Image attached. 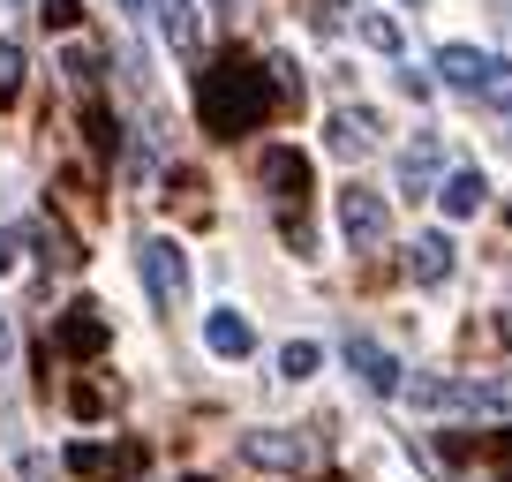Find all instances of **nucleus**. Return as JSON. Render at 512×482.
I'll return each instance as SVG.
<instances>
[{"label": "nucleus", "instance_id": "f257e3e1", "mask_svg": "<svg viewBox=\"0 0 512 482\" xmlns=\"http://www.w3.org/2000/svg\"><path fill=\"white\" fill-rule=\"evenodd\" d=\"M196 106H204V129L211 136H241L264 121V68L249 61H211L196 76Z\"/></svg>", "mask_w": 512, "mask_h": 482}, {"label": "nucleus", "instance_id": "f03ea898", "mask_svg": "<svg viewBox=\"0 0 512 482\" xmlns=\"http://www.w3.org/2000/svg\"><path fill=\"white\" fill-rule=\"evenodd\" d=\"M136 272H144V287H151V302H159V309L189 302V249H181L174 234H151L144 249H136Z\"/></svg>", "mask_w": 512, "mask_h": 482}, {"label": "nucleus", "instance_id": "7ed1b4c3", "mask_svg": "<svg viewBox=\"0 0 512 482\" xmlns=\"http://www.w3.org/2000/svg\"><path fill=\"white\" fill-rule=\"evenodd\" d=\"M241 460L249 467H279V475H302V467L317 460V445H309L302 430H249L241 437Z\"/></svg>", "mask_w": 512, "mask_h": 482}, {"label": "nucleus", "instance_id": "20e7f679", "mask_svg": "<svg viewBox=\"0 0 512 482\" xmlns=\"http://www.w3.org/2000/svg\"><path fill=\"white\" fill-rule=\"evenodd\" d=\"M505 407H512V362L452 377V415H505Z\"/></svg>", "mask_w": 512, "mask_h": 482}, {"label": "nucleus", "instance_id": "39448f33", "mask_svg": "<svg viewBox=\"0 0 512 482\" xmlns=\"http://www.w3.org/2000/svg\"><path fill=\"white\" fill-rule=\"evenodd\" d=\"M384 226H392V204H384L377 189H339V234H347L354 249H377Z\"/></svg>", "mask_w": 512, "mask_h": 482}, {"label": "nucleus", "instance_id": "423d86ee", "mask_svg": "<svg viewBox=\"0 0 512 482\" xmlns=\"http://www.w3.org/2000/svg\"><path fill=\"white\" fill-rule=\"evenodd\" d=\"M144 467V445H68V475L83 482H121Z\"/></svg>", "mask_w": 512, "mask_h": 482}, {"label": "nucleus", "instance_id": "0eeeda50", "mask_svg": "<svg viewBox=\"0 0 512 482\" xmlns=\"http://www.w3.org/2000/svg\"><path fill=\"white\" fill-rule=\"evenodd\" d=\"M437 166H445V136L437 129H415L400 151V189L407 196H437Z\"/></svg>", "mask_w": 512, "mask_h": 482}, {"label": "nucleus", "instance_id": "6e6552de", "mask_svg": "<svg viewBox=\"0 0 512 482\" xmlns=\"http://www.w3.org/2000/svg\"><path fill=\"white\" fill-rule=\"evenodd\" d=\"M452 264H460V249H452V234H445V226H430V234H415V241H407V279H415V287H445V279H452Z\"/></svg>", "mask_w": 512, "mask_h": 482}, {"label": "nucleus", "instance_id": "1a4fd4ad", "mask_svg": "<svg viewBox=\"0 0 512 482\" xmlns=\"http://www.w3.org/2000/svg\"><path fill=\"white\" fill-rule=\"evenodd\" d=\"M347 362H354V377H362L369 392H407L400 354H392V347H377L369 332H347Z\"/></svg>", "mask_w": 512, "mask_h": 482}, {"label": "nucleus", "instance_id": "9d476101", "mask_svg": "<svg viewBox=\"0 0 512 482\" xmlns=\"http://www.w3.org/2000/svg\"><path fill=\"white\" fill-rule=\"evenodd\" d=\"M106 317H98V302H76V309H61V324H53V347H61V354H76V362H83V354H106Z\"/></svg>", "mask_w": 512, "mask_h": 482}, {"label": "nucleus", "instance_id": "9b49d317", "mask_svg": "<svg viewBox=\"0 0 512 482\" xmlns=\"http://www.w3.org/2000/svg\"><path fill=\"white\" fill-rule=\"evenodd\" d=\"M324 151H332V159H369V151H377V121H369L362 106H347V113H332V121H324Z\"/></svg>", "mask_w": 512, "mask_h": 482}, {"label": "nucleus", "instance_id": "f8f14e48", "mask_svg": "<svg viewBox=\"0 0 512 482\" xmlns=\"http://www.w3.org/2000/svg\"><path fill=\"white\" fill-rule=\"evenodd\" d=\"M437 76H445L452 91H482V83L497 76V61L482 46H460V38H452V46H437Z\"/></svg>", "mask_w": 512, "mask_h": 482}, {"label": "nucleus", "instance_id": "ddd939ff", "mask_svg": "<svg viewBox=\"0 0 512 482\" xmlns=\"http://www.w3.org/2000/svg\"><path fill=\"white\" fill-rule=\"evenodd\" d=\"M264 181H272V196L294 211V204L309 196V159H302L294 144H272V151H264Z\"/></svg>", "mask_w": 512, "mask_h": 482}, {"label": "nucleus", "instance_id": "4468645a", "mask_svg": "<svg viewBox=\"0 0 512 482\" xmlns=\"http://www.w3.org/2000/svg\"><path fill=\"white\" fill-rule=\"evenodd\" d=\"M151 16H159V31H166L174 53H204V16H196V0H151Z\"/></svg>", "mask_w": 512, "mask_h": 482}, {"label": "nucleus", "instance_id": "2eb2a0df", "mask_svg": "<svg viewBox=\"0 0 512 482\" xmlns=\"http://www.w3.org/2000/svg\"><path fill=\"white\" fill-rule=\"evenodd\" d=\"M204 339H211V354H226V362H241V354L256 347V332H249V317H241V309H211V317H204Z\"/></svg>", "mask_w": 512, "mask_h": 482}, {"label": "nucleus", "instance_id": "dca6fc26", "mask_svg": "<svg viewBox=\"0 0 512 482\" xmlns=\"http://www.w3.org/2000/svg\"><path fill=\"white\" fill-rule=\"evenodd\" d=\"M437 196H445V219H475V211L490 204V181H482L475 166H460V174H452Z\"/></svg>", "mask_w": 512, "mask_h": 482}, {"label": "nucleus", "instance_id": "f3484780", "mask_svg": "<svg viewBox=\"0 0 512 482\" xmlns=\"http://www.w3.org/2000/svg\"><path fill=\"white\" fill-rule=\"evenodd\" d=\"M113 400H121V392L106 385V377H76V385H68V407H76L83 422H98V415H113Z\"/></svg>", "mask_w": 512, "mask_h": 482}, {"label": "nucleus", "instance_id": "a211bd4d", "mask_svg": "<svg viewBox=\"0 0 512 482\" xmlns=\"http://www.w3.org/2000/svg\"><path fill=\"white\" fill-rule=\"evenodd\" d=\"M317 362H324L317 339H294V347H279V377H294V385H302V377H317Z\"/></svg>", "mask_w": 512, "mask_h": 482}, {"label": "nucleus", "instance_id": "6ab92c4d", "mask_svg": "<svg viewBox=\"0 0 512 482\" xmlns=\"http://www.w3.org/2000/svg\"><path fill=\"white\" fill-rule=\"evenodd\" d=\"M16 91H23V46L0 38V106H16Z\"/></svg>", "mask_w": 512, "mask_h": 482}, {"label": "nucleus", "instance_id": "aec40b11", "mask_svg": "<svg viewBox=\"0 0 512 482\" xmlns=\"http://www.w3.org/2000/svg\"><path fill=\"white\" fill-rule=\"evenodd\" d=\"M362 38H369L377 53H400V46H407V38H400V23H392V16H362Z\"/></svg>", "mask_w": 512, "mask_h": 482}, {"label": "nucleus", "instance_id": "412c9836", "mask_svg": "<svg viewBox=\"0 0 512 482\" xmlns=\"http://www.w3.org/2000/svg\"><path fill=\"white\" fill-rule=\"evenodd\" d=\"M61 68L76 76V91H91V83H98V53H91V46H68V53H61Z\"/></svg>", "mask_w": 512, "mask_h": 482}, {"label": "nucleus", "instance_id": "4be33fe9", "mask_svg": "<svg viewBox=\"0 0 512 482\" xmlns=\"http://www.w3.org/2000/svg\"><path fill=\"white\" fill-rule=\"evenodd\" d=\"M272 83H279V98H302V76H294L287 53H272Z\"/></svg>", "mask_w": 512, "mask_h": 482}, {"label": "nucleus", "instance_id": "5701e85b", "mask_svg": "<svg viewBox=\"0 0 512 482\" xmlns=\"http://www.w3.org/2000/svg\"><path fill=\"white\" fill-rule=\"evenodd\" d=\"M482 98H490V106H505V113H512V68H505V61H497V76L482 83Z\"/></svg>", "mask_w": 512, "mask_h": 482}, {"label": "nucleus", "instance_id": "b1692460", "mask_svg": "<svg viewBox=\"0 0 512 482\" xmlns=\"http://www.w3.org/2000/svg\"><path fill=\"white\" fill-rule=\"evenodd\" d=\"M151 166H159V159H151V144L128 151V181H151Z\"/></svg>", "mask_w": 512, "mask_h": 482}, {"label": "nucleus", "instance_id": "393cba45", "mask_svg": "<svg viewBox=\"0 0 512 482\" xmlns=\"http://www.w3.org/2000/svg\"><path fill=\"white\" fill-rule=\"evenodd\" d=\"M46 23H53V31H68V23H76V0H46Z\"/></svg>", "mask_w": 512, "mask_h": 482}, {"label": "nucleus", "instance_id": "a878e982", "mask_svg": "<svg viewBox=\"0 0 512 482\" xmlns=\"http://www.w3.org/2000/svg\"><path fill=\"white\" fill-rule=\"evenodd\" d=\"M16 272V234H0V279Z\"/></svg>", "mask_w": 512, "mask_h": 482}, {"label": "nucleus", "instance_id": "bb28decb", "mask_svg": "<svg viewBox=\"0 0 512 482\" xmlns=\"http://www.w3.org/2000/svg\"><path fill=\"white\" fill-rule=\"evenodd\" d=\"M8 347H16V324H8V309H0V362H8Z\"/></svg>", "mask_w": 512, "mask_h": 482}, {"label": "nucleus", "instance_id": "cd10ccee", "mask_svg": "<svg viewBox=\"0 0 512 482\" xmlns=\"http://www.w3.org/2000/svg\"><path fill=\"white\" fill-rule=\"evenodd\" d=\"M121 8H128V16H144V0H121Z\"/></svg>", "mask_w": 512, "mask_h": 482}, {"label": "nucleus", "instance_id": "c85d7f7f", "mask_svg": "<svg viewBox=\"0 0 512 482\" xmlns=\"http://www.w3.org/2000/svg\"><path fill=\"white\" fill-rule=\"evenodd\" d=\"M497 445H512V422H505V430H497Z\"/></svg>", "mask_w": 512, "mask_h": 482}, {"label": "nucleus", "instance_id": "c756f323", "mask_svg": "<svg viewBox=\"0 0 512 482\" xmlns=\"http://www.w3.org/2000/svg\"><path fill=\"white\" fill-rule=\"evenodd\" d=\"M497 482H512V467H505V475H497Z\"/></svg>", "mask_w": 512, "mask_h": 482}, {"label": "nucleus", "instance_id": "7c9ffc66", "mask_svg": "<svg viewBox=\"0 0 512 482\" xmlns=\"http://www.w3.org/2000/svg\"><path fill=\"white\" fill-rule=\"evenodd\" d=\"M0 8H16V0H0Z\"/></svg>", "mask_w": 512, "mask_h": 482}, {"label": "nucleus", "instance_id": "2f4dec72", "mask_svg": "<svg viewBox=\"0 0 512 482\" xmlns=\"http://www.w3.org/2000/svg\"><path fill=\"white\" fill-rule=\"evenodd\" d=\"M407 8H422V0H407Z\"/></svg>", "mask_w": 512, "mask_h": 482}]
</instances>
